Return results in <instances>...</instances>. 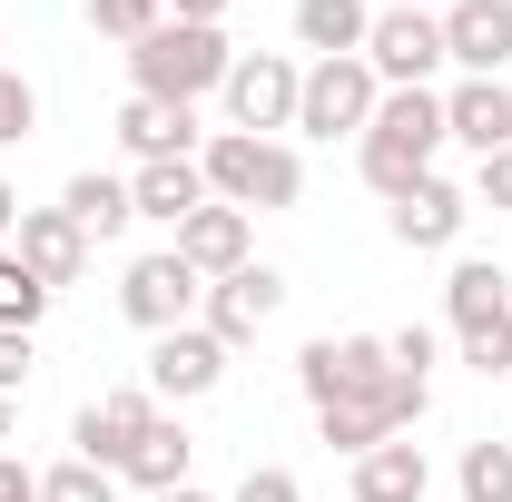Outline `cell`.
Listing matches in <instances>:
<instances>
[{
    "instance_id": "cell-18",
    "label": "cell",
    "mask_w": 512,
    "mask_h": 502,
    "mask_svg": "<svg viewBox=\"0 0 512 502\" xmlns=\"http://www.w3.org/2000/svg\"><path fill=\"white\" fill-rule=\"evenodd\" d=\"M434 493V463H424V443H375V453H355V502H424Z\"/></svg>"
},
{
    "instance_id": "cell-11",
    "label": "cell",
    "mask_w": 512,
    "mask_h": 502,
    "mask_svg": "<svg viewBox=\"0 0 512 502\" xmlns=\"http://www.w3.org/2000/svg\"><path fill=\"white\" fill-rule=\"evenodd\" d=\"M227 384V345L207 325H178V335H148V394L158 404H197Z\"/></svg>"
},
{
    "instance_id": "cell-28",
    "label": "cell",
    "mask_w": 512,
    "mask_h": 502,
    "mask_svg": "<svg viewBox=\"0 0 512 502\" xmlns=\"http://www.w3.org/2000/svg\"><path fill=\"white\" fill-rule=\"evenodd\" d=\"M40 502H119V473H99V463L69 453L60 473H40Z\"/></svg>"
},
{
    "instance_id": "cell-9",
    "label": "cell",
    "mask_w": 512,
    "mask_h": 502,
    "mask_svg": "<svg viewBox=\"0 0 512 502\" xmlns=\"http://www.w3.org/2000/svg\"><path fill=\"white\" fill-rule=\"evenodd\" d=\"M276 306H286V276H276V266H237V276H217V286H207L197 325L237 355V345H256V335L276 325Z\"/></svg>"
},
{
    "instance_id": "cell-29",
    "label": "cell",
    "mask_w": 512,
    "mask_h": 502,
    "mask_svg": "<svg viewBox=\"0 0 512 502\" xmlns=\"http://www.w3.org/2000/svg\"><path fill=\"white\" fill-rule=\"evenodd\" d=\"M30 128H40V89H30L20 69H0V148H10V138H30Z\"/></svg>"
},
{
    "instance_id": "cell-4",
    "label": "cell",
    "mask_w": 512,
    "mask_h": 502,
    "mask_svg": "<svg viewBox=\"0 0 512 502\" xmlns=\"http://www.w3.org/2000/svg\"><path fill=\"white\" fill-rule=\"evenodd\" d=\"M197 306H207V276H197L178 247L128 256V276H119V315L138 325V335H178V325H197Z\"/></svg>"
},
{
    "instance_id": "cell-31",
    "label": "cell",
    "mask_w": 512,
    "mask_h": 502,
    "mask_svg": "<svg viewBox=\"0 0 512 502\" xmlns=\"http://www.w3.org/2000/svg\"><path fill=\"white\" fill-rule=\"evenodd\" d=\"M384 355H394L404 375H424V384H434V325H394V335H384Z\"/></svg>"
},
{
    "instance_id": "cell-13",
    "label": "cell",
    "mask_w": 512,
    "mask_h": 502,
    "mask_svg": "<svg viewBox=\"0 0 512 502\" xmlns=\"http://www.w3.org/2000/svg\"><path fill=\"white\" fill-rule=\"evenodd\" d=\"M444 20V60L463 69V79H503L512 60V0H453V10H434Z\"/></svg>"
},
{
    "instance_id": "cell-20",
    "label": "cell",
    "mask_w": 512,
    "mask_h": 502,
    "mask_svg": "<svg viewBox=\"0 0 512 502\" xmlns=\"http://www.w3.org/2000/svg\"><path fill=\"white\" fill-rule=\"evenodd\" d=\"M119 148L148 168V158H188L197 148V109H168V99H128L119 109Z\"/></svg>"
},
{
    "instance_id": "cell-34",
    "label": "cell",
    "mask_w": 512,
    "mask_h": 502,
    "mask_svg": "<svg viewBox=\"0 0 512 502\" xmlns=\"http://www.w3.org/2000/svg\"><path fill=\"white\" fill-rule=\"evenodd\" d=\"M0 502H40V473H30L20 453H0Z\"/></svg>"
},
{
    "instance_id": "cell-39",
    "label": "cell",
    "mask_w": 512,
    "mask_h": 502,
    "mask_svg": "<svg viewBox=\"0 0 512 502\" xmlns=\"http://www.w3.org/2000/svg\"><path fill=\"white\" fill-rule=\"evenodd\" d=\"M384 10H453V0H384Z\"/></svg>"
},
{
    "instance_id": "cell-19",
    "label": "cell",
    "mask_w": 512,
    "mask_h": 502,
    "mask_svg": "<svg viewBox=\"0 0 512 502\" xmlns=\"http://www.w3.org/2000/svg\"><path fill=\"white\" fill-rule=\"evenodd\" d=\"M188 463H197V443H188V424H168V414H148V434L128 443V483H138V493L158 502V493H178V483H188Z\"/></svg>"
},
{
    "instance_id": "cell-27",
    "label": "cell",
    "mask_w": 512,
    "mask_h": 502,
    "mask_svg": "<svg viewBox=\"0 0 512 502\" xmlns=\"http://www.w3.org/2000/svg\"><path fill=\"white\" fill-rule=\"evenodd\" d=\"M158 20H168V0H89V30H99V40H128V50H138Z\"/></svg>"
},
{
    "instance_id": "cell-5",
    "label": "cell",
    "mask_w": 512,
    "mask_h": 502,
    "mask_svg": "<svg viewBox=\"0 0 512 502\" xmlns=\"http://www.w3.org/2000/svg\"><path fill=\"white\" fill-rule=\"evenodd\" d=\"M375 99H384V79L365 60H316L306 89H296V128L306 138H365L375 128Z\"/></svg>"
},
{
    "instance_id": "cell-30",
    "label": "cell",
    "mask_w": 512,
    "mask_h": 502,
    "mask_svg": "<svg viewBox=\"0 0 512 502\" xmlns=\"http://www.w3.org/2000/svg\"><path fill=\"white\" fill-rule=\"evenodd\" d=\"M227 502H306V483H296L286 463H256V473H247V483H237Z\"/></svg>"
},
{
    "instance_id": "cell-6",
    "label": "cell",
    "mask_w": 512,
    "mask_h": 502,
    "mask_svg": "<svg viewBox=\"0 0 512 502\" xmlns=\"http://www.w3.org/2000/svg\"><path fill=\"white\" fill-rule=\"evenodd\" d=\"M365 69H375L384 89H434V69H444V20H434V10H375Z\"/></svg>"
},
{
    "instance_id": "cell-1",
    "label": "cell",
    "mask_w": 512,
    "mask_h": 502,
    "mask_svg": "<svg viewBox=\"0 0 512 502\" xmlns=\"http://www.w3.org/2000/svg\"><path fill=\"white\" fill-rule=\"evenodd\" d=\"M355 148H365V188L375 197L424 188V178H434V148H444V89H384L375 128H365Z\"/></svg>"
},
{
    "instance_id": "cell-12",
    "label": "cell",
    "mask_w": 512,
    "mask_h": 502,
    "mask_svg": "<svg viewBox=\"0 0 512 502\" xmlns=\"http://www.w3.org/2000/svg\"><path fill=\"white\" fill-rule=\"evenodd\" d=\"M10 256L60 296V286H79L89 276V237H79V217L69 207H20V227H10Z\"/></svg>"
},
{
    "instance_id": "cell-16",
    "label": "cell",
    "mask_w": 512,
    "mask_h": 502,
    "mask_svg": "<svg viewBox=\"0 0 512 502\" xmlns=\"http://www.w3.org/2000/svg\"><path fill=\"white\" fill-rule=\"evenodd\" d=\"M178 256H188L207 286H217V276H237V266H256V256H247V207H217V197H207L188 227H178Z\"/></svg>"
},
{
    "instance_id": "cell-24",
    "label": "cell",
    "mask_w": 512,
    "mask_h": 502,
    "mask_svg": "<svg viewBox=\"0 0 512 502\" xmlns=\"http://www.w3.org/2000/svg\"><path fill=\"white\" fill-rule=\"evenodd\" d=\"M453 493H463V502H512V443H463Z\"/></svg>"
},
{
    "instance_id": "cell-14",
    "label": "cell",
    "mask_w": 512,
    "mask_h": 502,
    "mask_svg": "<svg viewBox=\"0 0 512 502\" xmlns=\"http://www.w3.org/2000/svg\"><path fill=\"white\" fill-rule=\"evenodd\" d=\"M463 217H473V197L453 188V178H424V188H404L394 207H384L394 247H414V256H444L453 237H463Z\"/></svg>"
},
{
    "instance_id": "cell-22",
    "label": "cell",
    "mask_w": 512,
    "mask_h": 502,
    "mask_svg": "<svg viewBox=\"0 0 512 502\" xmlns=\"http://www.w3.org/2000/svg\"><path fill=\"white\" fill-rule=\"evenodd\" d=\"M512 306V276L493 266V256H453V276H444V315L453 325H483V315H503Z\"/></svg>"
},
{
    "instance_id": "cell-35",
    "label": "cell",
    "mask_w": 512,
    "mask_h": 502,
    "mask_svg": "<svg viewBox=\"0 0 512 502\" xmlns=\"http://www.w3.org/2000/svg\"><path fill=\"white\" fill-rule=\"evenodd\" d=\"M168 20H197V30H217V20H227V0H168Z\"/></svg>"
},
{
    "instance_id": "cell-8",
    "label": "cell",
    "mask_w": 512,
    "mask_h": 502,
    "mask_svg": "<svg viewBox=\"0 0 512 502\" xmlns=\"http://www.w3.org/2000/svg\"><path fill=\"white\" fill-rule=\"evenodd\" d=\"M384 375H394L384 335H316V345L296 355V384H306V404H345V394H375Z\"/></svg>"
},
{
    "instance_id": "cell-38",
    "label": "cell",
    "mask_w": 512,
    "mask_h": 502,
    "mask_svg": "<svg viewBox=\"0 0 512 502\" xmlns=\"http://www.w3.org/2000/svg\"><path fill=\"white\" fill-rule=\"evenodd\" d=\"M10 424H20V404H10V394H0V443H10Z\"/></svg>"
},
{
    "instance_id": "cell-26",
    "label": "cell",
    "mask_w": 512,
    "mask_h": 502,
    "mask_svg": "<svg viewBox=\"0 0 512 502\" xmlns=\"http://www.w3.org/2000/svg\"><path fill=\"white\" fill-rule=\"evenodd\" d=\"M453 345H463V365H473V375H512V306L483 315V325H453Z\"/></svg>"
},
{
    "instance_id": "cell-33",
    "label": "cell",
    "mask_w": 512,
    "mask_h": 502,
    "mask_svg": "<svg viewBox=\"0 0 512 502\" xmlns=\"http://www.w3.org/2000/svg\"><path fill=\"white\" fill-rule=\"evenodd\" d=\"M20 384H30V335H0V394L20 404Z\"/></svg>"
},
{
    "instance_id": "cell-32",
    "label": "cell",
    "mask_w": 512,
    "mask_h": 502,
    "mask_svg": "<svg viewBox=\"0 0 512 502\" xmlns=\"http://www.w3.org/2000/svg\"><path fill=\"white\" fill-rule=\"evenodd\" d=\"M473 207L512 217V148H493V158H483V178H473Z\"/></svg>"
},
{
    "instance_id": "cell-21",
    "label": "cell",
    "mask_w": 512,
    "mask_h": 502,
    "mask_svg": "<svg viewBox=\"0 0 512 502\" xmlns=\"http://www.w3.org/2000/svg\"><path fill=\"white\" fill-rule=\"evenodd\" d=\"M365 30H375L365 0H296V50L316 60H365Z\"/></svg>"
},
{
    "instance_id": "cell-23",
    "label": "cell",
    "mask_w": 512,
    "mask_h": 502,
    "mask_svg": "<svg viewBox=\"0 0 512 502\" xmlns=\"http://www.w3.org/2000/svg\"><path fill=\"white\" fill-rule=\"evenodd\" d=\"M60 207L79 217V237H119L128 217H138V197H128V178H99V168H79L60 188Z\"/></svg>"
},
{
    "instance_id": "cell-2",
    "label": "cell",
    "mask_w": 512,
    "mask_h": 502,
    "mask_svg": "<svg viewBox=\"0 0 512 502\" xmlns=\"http://www.w3.org/2000/svg\"><path fill=\"white\" fill-rule=\"evenodd\" d=\"M227 30H197V20H158L138 50H128V79H138V99H168V109H197L207 89H227Z\"/></svg>"
},
{
    "instance_id": "cell-25",
    "label": "cell",
    "mask_w": 512,
    "mask_h": 502,
    "mask_svg": "<svg viewBox=\"0 0 512 502\" xmlns=\"http://www.w3.org/2000/svg\"><path fill=\"white\" fill-rule=\"evenodd\" d=\"M40 315H50V286H40V276H30L20 256L0 247V335H30Z\"/></svg>"
},
{
    "instance_id": "cell-17",
    "label": "cell",
    "mask_w": 512,
    "mask_h": 502,
    "mask_svg": "<svg viewBox=\"0 0 512 502\" xmlns=\"http://www.w3.org/2000/svg\"><path fill=\"white\" fill-rule=\"evenodd\" d=\"M128 197H138V217H158V227H188L197 207H207V168H197V158H148V168L128 178Z\"/></svg>"
},
{
    "instance_id": "cell-3",
    "label": "cell",
    "mask_w": 512,
    "mask_h": 502,
    "mask_svg": "<svg viewBox=\"0 0 512 502\" xmlns=\"http://www.w3.org/2000/svg\"><path fill=\"white\" fill-rule=\"evenodd\" d=\"M197 168H207V197H217V207H296V197H306V168H296V148H286V138L217 128Z\"/></svg>"
},
{
    "instance_id": "cell-10",
    "label": "cell",
    "mask_w": 512,
    "mask_h": 502,
    "mask_svg": "<svg viewBox=\"0 0 512 502\" xmlns=\"http://www.w3.org/2000/svg\"><path fill=\"white\" fill-rule=\"evenodd\" d=\"M148 414H158V394H148V384H109V394H89V404H79V424H69L79 463L119 473V463H128V443L148 434Z\"/></svg>"
},
{
    "instance_id": "cell-37",
    "label": "cell",
    "mask_w": 512,
    "mask_h": 502,
    "mask_svg": "<svg viewBox=\"0 0 512 502\" xmlns=\"http://www.w3.org/2000/svg\"><path fill=\"white\" fill-rule=\"evenodd\" d=\"M158 502H217V493H197V483H178V493H158Z\"/></svg>"
},
{
    "instance_id": "cell-7",
    "label": "cell",
    "mask_w": 512,
    "mask_h": 502,
    "mask_svg": "<svg viewBox=\"0 0 512 502\" xmlns=\"http://www.w3.org/2000/svg\"><path fill=\"white\" fill-rule=\"evenodd\" d=\"M296 89H306V69H296V60L247 50V60L227 69V119L247 128V138H276V128H296Z\"/></svg>"
},
{
    "instance_id": "cell-36",
    "label": "cell",
    "mask_w": 512,
    "mask_h": 502,
    "mask_svg": "<svg viewBox=\"0 0 512 502\" xmlns=\"http://www.w3.org/2000/svg\"><path fill=\"white\" fill-rule=\"evenodd\" d=\"M10 227H20V188L0 178V247H10Z\"/></svg>"
},
{
    "instance_id": "cell-15",
    "label": "cell",
    "mask_w": 512,
    "mask_h": 502,
    "mask_svg": "<svg viewBox=\"0 0 512 502\" xmlns=\"http://www.w3.org/2000/svg\"><path fill=\"white\" fill-rule=\"evenodd\" d=\"M444 138H463L473 158L512 148V89H503V79H463V89H444Z\"/></svg>"
}]
</instances>
